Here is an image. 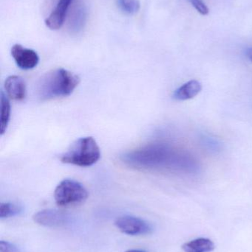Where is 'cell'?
Instances as JSON below:
<instances>
[{"label": "cell", "instance_id": "cell-16", "mask_svg": "<svg viewBox=\"0 0 252 252\" xmlns=\"http://www.w3.org/2000/svg\"><path fill=\"white\" fill-rule=\"evenodd\" d=\"M189 1H191L193 7L196 9L197 11L201 13V15L206 16L210 13L208 7L206 5L205 3L202 0H189Z\"/></svg>", "mask_w": 252, "mask_h": 252}, {"label": "cell", "instance_id": "cell-18", "mask_svg": "<svg viewBox=\"0 0 252 252\" xmlns=\"http://www.w3.org/2000/svg\"><path fill=\"white\" fill-rule=\"evenodd\" d=\"M247 57L250 59V61L252 62V48L248 49L247 51Z\"/></svg>", "mask_w": 252, "mask_h": 252}, {"label": "cell", "instance_id": "cell-17", "mask_svg": "<svg viewBox=\"0 0 252 252\" xmlns=\"http://www.w3.org/2000/svg\"><path fill=\"white\" fill-rule=\"evenodd\" d=\"M0 252H19L16 246L7 241H0Z\"/></svg>", "mask_w": 252, "mask_h": 252}, {"label": "cell", "instance_id": "cell-10", "mask_svg": "<svg viewBox=\"0 0 252 252\" xmlns=\"http://www.w3.org/2000/svg\"><path fill=\"white\" fill-rule=\"evenodd\" d=\"M4 90L9 98L16 101H22L26 97V84L21 77L9 76L4 81Z\"/></svg>", "mask_w": 252, "mask_h": 252}, {"label": "cell", "instance_id": "cell-12", "mask_svg": "<svg viewBox=\"0 0 252 252\" xmlns=\"http://www.w3.org/2000/svg\"><path fill=\"white\" fill-rule=\"evenodd\" d=\"M216 249L214 243L209 238H200L182 246L185 252H211Z\"/></svg>", "mask_w": 252, "mask_h": 252}, {"label": "cell", "instance_id": "cell-14", "mask_svg": "<svg viewBox=\"0 0 252 252\" xmlns=\"http://www.w3.org/2000/svg\"><path fill=\"white\" fill-rule=\"evenodd\" d=\"M116 3L118 8L129 16L136 14L141 9L139 0H117Z\"/></svg>", "mask_w": 252, "mask_h": 252}, {"label": "cell", "instance_id": "cell-11", "mask_svg": "<svg viewBox=\"0 0 252 252\" xmlns=\"http://www.w3.org/2000/svg\"><path fill=\"white\" fill-rule=\"evenodd\" d=\"M202 90V85L196 80H192L179 87L175 91L173 97L176 100H190L198 95Z\"/></svg>", "mask_w": 252, "mask_h": 252}, {"label": "cell", "instance_id": "cell-1", "mask_svg": "<svg viewBox=\"0 0 252 252\" xmlns=\"http://www.w3.org/2000/svg\"><path fill=\"white\" fill-rule=\"evenodd\" d=\"M121 161L138 170L186 168L190 165L187 156L176 152L170 145L153 143L121 156Z\"/></svg>", "mask_w": 252, "mask_h": 252}, {"label": "cell", "instance_id": "cell-2", "mask_svg": "<svg viewBox=\"0 0 252 252\" xmlns=\"http://www.w3.org/2000/svg\"><path fill=\"white\" fill-rule=\"evenodd\" d=\"M80 78L76 74L63 68L44 75L38 84V94L42 100L68 97L78 87Z\"/></svg>", "mask_w": 252, "mask_h": 252}, {"label": "cell", "instance_id": "cell-4", "mask_svg": "<svg viewBox=\"0 0 252 252\" xmlns=\"http://www.w3.org/2000/svg\"><path fill=\"white\" fill-rule=\"evenodd\" d=\"M87 189L77 181L65 179L56 187L54 198L59 207H68L84 202L88 198Z\"/></svg>", "mask_w": 252, "mask_h": 252}, {"label": "cell", "instance_id": "cell-9", "mask_svg": "<svg viewBox=\"0 0 252 252\" xmlns=\"http://www.w3.org/2000/svg\"><path fill=\"white\" fill-rule=\"evenodd\" d=\"M33 219L35 223L41 226L56 227L65 224L68 220V217L63 212L48 209L36 213Z\"/></svg>", "mask_w": 252, "mask_h": 252}, {"label": "cell", "instance_id": "cell-13", "mask_svg": "<svg viewBox=\"0 0 252 252\" xmlns=\"http://www.w3.org/2000/svg\"><path fill=\"white\" fill-rule=\"evenodd\" d=\"M10 117V103L8 97L3 92L1 93V124L0 131L2 136L7 130Z\"/></svg>", "mask_w": 252, "mask_h": 252}, {"label": "cell", "instance_id": "cell-8", "mask_svg": "<svg viewBox=\"0 0 252 252\" xmlns=\"http://www.w3.org/2000/svg\"><path fill=\"white\" fill-rule=\"evenodd\" d=\"M74 0H59L54 9L45 19L46 26L52 31H57L63 26L70 7Z\"/></svg>", "mask_w": 252, "mask_h": 252}, {"label": "cell", "instance_id": "cell-15", "mask_svg": "<svg viewBox=\"0 0 252 252\" xmlns=\"http://www.w3.org/2000/svg\"><path fill=\"white\" fill-rule=\"evenodd\" d=\"M22 207L13 203H1L0 204V219H7L17 216L22 213Z\"/></svg>", "mask_w": 252, "mask_h": 252}, {"label": "cell", "instance_id": "cell-7", "mask_svg": "<svg viewBox=\"0 0 252 252\" xmlns=\"http://www.w3.org/2000/svg\"><path fill=\"white\" fill-rule=\"evenodd\" d=\"M87 8L84 2L79 1L74 4L68 13V31L71 34H78L84 30L87 20Z\"/></svg>", "mask_w": 252, "mask_h": 252}, {"label": "cell", "instance_id": "cell-19", "mask_svg": "<svg viewBox=\"0 0 252 252\" xmlns=\"http://www.w3.org/2000/svg\"><path fill=\"white\" fill-rule=\"evenodd\" d=\"M125 252H146L144 251V250H128V251Z\"/></svg>", "mask_w": 252, "mask_h": 252}, {"label": "cell", "instance_id": "cell-5", "mask_svg": "<svg viewBox=\"0 0 252 252\" xmlns=\"http://www.w3.org/2000/svg\"><path fill=\"white\" fill-rule=\"evenodd\" d=\"M115 225L121 232L128 235H148L152 232V227L146 220L133 216L118 218Z\"/></svg>", "mask_w": 252, "mask_h": 252}, {"label": "cell", "instance_id": "cell-6", "mask_svg": "<svg viewBox=\"0 0 252 252\" xmlns=\"http://www.w3.org/2000/svg\"><path fill=\"white\" fill-rule=\"evenodd\" d=\"M11 56L18 67L24 70L34 69L39 62V57L35 50L19 44L12 47Z\"/></svg>", "mask_w": 252, "mask_h": 252}, {"label": "cell", "instance_id": "cell-3", "mask_svg": "<svg viewBox=\"0 0 252 252\" xmlns=\"http://www.w3.org/2000/svg\"><path fill=\"white\" fill-rule=\"evenodd\" d=\"M100 157V148L94 138L86 136L75 140L68 151L62 154L60 160L65 164L90 167L96 164Z\"/></svg>", "mask_w": 252, "mask_h": 252}]
</instances>
